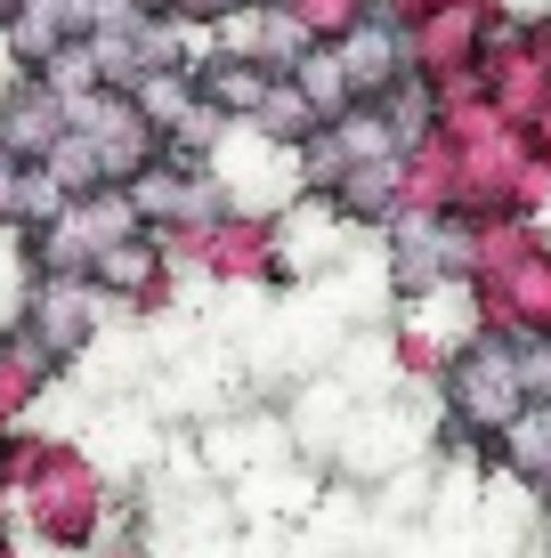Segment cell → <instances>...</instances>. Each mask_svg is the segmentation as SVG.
<instances>
[{
    "label": "cell",
    "instance_id": "30bf717a",
    "mask_svg": "<svg viewBox=\"0 0 551 558\" xmlns=\"http://www.w3.org/2000/svg\"><path fill=\"white\" fill-rule=\"evenodd\" d=\"M9 9H16V0H0V16H9Z\"/></svg>",
    "mask_w": 551,
    "mask_h": 558
},
{
    "label": "cell",
    "instance_id": "52a82bcc",
    "mask_svg": "<svg viewBox=\"0 0 551 558\" xmlns=\"http://www.w3.org/2000/svg\"><path fill=\"white\" fill-rule=\"evenodd\" d=\"M268 82H276V73H268V65H252V57H236V49L195 57V98H203V113H212V122H227V130H243V122L260 113Z\"/></svg>",
    "mask_w": 551,
    "mask_h": 558
},
{
    "label": "cell",
    "instance_id": "5b68a950",
    "mask_svg": "<svg viewBox=\"0 0 551 558\" xmlns=\"http://www.w3.org/2000/svg\"><path fill=\"white\" fill-rule=\"evenodd\" d=\"M316 203H325L340 227H382L390 235V227L406 219V162H397V154L390 162H349V170H333V179L316 186Z\"/></svg>",
    "mask_w": 551,
    "mask_h": 558
},
{
    "label": "cell",
    "instance_id": "277c9868",
    "mask_svg": "<svg viewBox=\"0 0 551 558\" xmlns=\"http://www.w3.org/2000/svg\"><path fill=\"white\" fill-rule=\"evenodd\" d=\"M333 57H340V73H349V98H357V106H373V98H390L397 82H414L406 25H397V16H373V9L333 41Z\"/></svg>",
    "mask_w": 551,
    "mask_h": 558
},
{
    "label": "cell",
    "instance_id": "6da1fadb",
    "mask_svg": "<svg viewBox=\"0 0 551 558\" xmlns=\"http://www.w3.org/2000/svg\"><path fill=\"white\" fill-rule=\"evenodd\" d=\"M439 413H446L439 437H463V446H487V453H495V437L527 413L503 332H479V340H470V349L439 373Z\"/></svg>",
    "mask_w": 551,
    "mask_h": 558
},
{
    "label": "cell",
    "instance_id": "ba28073f",
    "mask_svg": "<svg viewBox=\"0 0 551 558\" xmlns=\"http://www.w3.org/2000/svg\"><path fill=\"white\" fill-rule=\"evenodd\" d=\"M284 82H292L300 98L316 106V122H340V113L357 106V98H349V73H340V57H333V41H316V49L300 57L292 73H284Z\"/></svg>",
    "mask_w": 551,
    "mask_h": 558
},
{
    "label": "cell",
    "instance_id": "9c48e42d",
    "mask_svg": "<svg viewBox=\"0 0 551 558\" xmlns=\"http://www.w3.org/2000/svg\"><path fill=\"white\" fill-rule=\"evenodd\" d=\"M284 9L300 16V33H309V41H340V33H349L373 0H284Z\"/></svg>",
    "mask_w": 551,
    "mask_h": 558
},
{
    "label": "cell",
    "instance_id": "7a4b0ae2",
    "mask_svg": "<svg viewBox=\"0 0 551 558\" xmlns=\"http://www.w3.org/2000/svg\"><path fill=\"white\" fill-rule=\"evenodd\" d=\"M106 510H113V486L82 461V446H57L49 470L33 477V486H16V518H25V534L41 550H73L82 558L89 543H98Z\"/></svg>",
    "mask_w": 551,
    "mask_h": 558
},
{
    "label": "cell",
    "instance_id": "7c38bea8",
    "mask_svg": "<svg viewBox=\"0 0 551 558\" xmlns=\"http://www.w3.org/2000/svg\"><path fill=\"white\" fill-rule=\"evenodd\" d=\"M0 437H9V429H0Z\"/></svg>",
    "mask_w": 551,
    "mask_h": 558
},
{
    "label": "cell",
    "instance_id": "3957f363",
    "mask_svg": "<svg viewBox=\"0 0 551 558\" xmlns=\"http://www.w3.org/2000/svg\"><path fill=\"white\" fill-rule=\"evenodd\" d=\"M106 316H113V307L89 292V276H33L25 307H16V332H33V340H41V349L73 373V364L98 349Z\"/></svg>",
    "mask_w": 551,
    "mask_h": 558
},
{
    "label": "cell",
    "instance_id": "8fae6325",
    "mask_svg": "<svg viewBox=\"0 0 551 558\" xmlns=\"http://www.w3.org/2000/svg\"><path fill=\"white\" fill-rule=\"evenodd\" d=\"M430 9H439V0H430ZM487 9H495V0H487Z\"/></svg>",
    "mask_w": 551,
    "mask_h": 558
},
{
    "label": "cell",
    "instance_id": "8992f818",
    "mask_svg": "<svg viewBox=\"0 0 551 558\" xmlns=\"http://www.w3.org/2000/svg\"><path fill=\"white\" fill-rule=\"evenodd\" d=\"M65 138V106H57V89L49 82H16V89H0V154H9L16 170H33V162H49V146Z\"/></svg>",
    "mask_w": 551,
    "mask_h": 558
}]
</instances>
